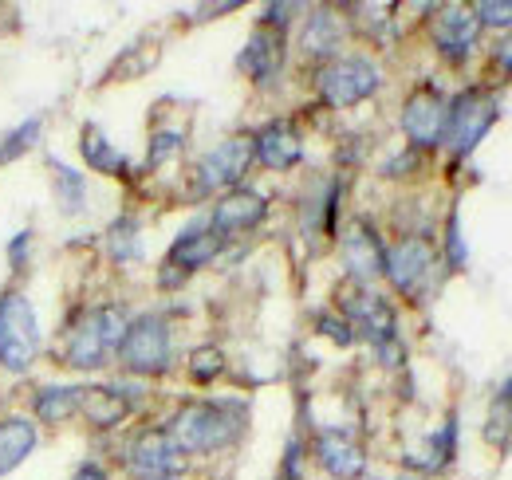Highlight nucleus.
Segmentation results:
<instances>
[{
  "label": "nucleus",
  "mask_w": 512,
  "mask_h": 480,
  "mask_svg": "<svg viewBox=\"0 0 512 480\" xmlns=\"http://www.w3.org/2000/svg\"><path fill=\"white\" fill-rule=\"evenodd\" d=\"M241 433V410L229 402H190L170 421V437L182 453H217Z\"/></svg>",
  "instance_id": "nucleus-1"
},
{
  "label": "nucleus",
  "mask_w": 512,
  "mask_h": 480,
  "mask_svg": "<svg viewBox=\"0 0 512 480\" xmlns=\"http://www.w3.org/2000/svg\"><path fill=\"white\" fill-rule=\"evenodd\" d=\"M127 311L115 303H103L95 311H83L79 323L67 331V366L75 370H95L103 366L107 355H115L123 347L127 335Z\"/></svg>",
  "instance_id": "nucleus-2"
},
{
  "label": "nucleus",
  "mask_w": 512,
  "mask_h": 480,
  "mask_svg": "<svg viewBox=\"0 0 512 480\" xmlns=\"http://www.w3.org/2000/svg\"><path fill=\"white\" fill-rule=\"evenodd\" d=\"M40 355V323L28 296L8 292L0 296V366L24 374Z\"/></svg>",
  "instance_id": "nucleus-3"
},
{
  "label": "nucleus",
  "mask_w": 512,
  "mask_h": 480,
  "mask_svg": "<svg viewBox=\"0 0 512 480\" xmlns=\"http://www.w3.org/2000/svg\"><path fill=\"white\" fill-rule=\"evenodd\" d=\"M493 122H497V99L481 87H469L449 103L442 142L453 154H469V150H477V142L489 134Z\"/></svg>",
  "instance_id": "nucleus-4"
},
{
  "label": "nucleus",
  "mask_w": 512,
  "mask_h": 480,
  "mask_svg": "<svg viewBox=\"0 0 512 480\" xmlns=\"http://www.w3.org/2000/svg\"><path fill=\"white\" fill-rule=\"evenodd\" d=\"M119 359L130 374H162L170 370V323L162 315H142L134 319L123 335V347H119Z\"/></svg>",
  "instance_id": "nucleus-5"
},
{
  "label": "nucleus",
  "mask_w": 512,
  "mask_h": 480,
  "mask_svg": "<svg viewBox=\"0 0 512 480\" xmlns=\"http://www.w3.org/2000/svg\"><path fill=\"white\" fill-rule=\"evenodd\" d=\"M316 83H320L323 103H331V107H355V103H363V99H371L379 91L383 75H379L375 63L363 60V56H343V60L327 63Z\"/></svg>",
  "instance_id": "nucleus-6"
},
{
  "label": "nucleus",
  "mask_w": 512,
  "mask_h": 480,
  "mask_svg": "<svg viewBox=\"0 0 512 480\" xmlns=\"http://www.w3.org/2000/svg\"><path fill=\"white\" fill-rule=\"evenodd\" d=\"M343 311H347V323L351 331H363L383 359H398V319H394V307L375 296V292H363V288H351L343 296Z\"/></svg>",
  "instance_id": "nucleus-7"
},
{
  "label": "nucleus",
  "mask_w": 512,
  "mask_h": 480,
  "mask_svg": "<svg viewBox=\"0 0 512 480\" xmlns=\"http://www.w3.org/2000/svg\"><path fill=\"white\" fill-rule=\"evenodd\" d=\"M386 280L402 292V296H410V300H418L422 292H426V284H430V276H434V248L426 244L422 237H406L398 240L390 252H386Z\"/></svg>",
  "instance_id": "nucleus-8"
},
{
  "label": "nucleus",
  "mask_w": 512,
  "mask_h": 480,
  "mask_svg": "<svg viewBox=\"0 0 512 480\" xmlns=\"http://www.w3.org/2000/svg\"><path fill=\"white\" fill-rule=\"evenodd\" d=\"M253 138H225L221 146H213L201 162H197V189L213 193V189H229L245 178L249 162H253Z\"/></svg>",
  "instance_id": "nucleus-9"
},
{
  "label": "nucleus",
  "mask_w": 512,
  "mask_h": 480,
  "mask_svg": "<svg viewBox=\"0 0 512 480\" xmlns=\"http://www.w3.org/2000/svg\"><path fill=\"white\" fill-rule=\"evenodd\" d=\"M446 115H449V103L442 99V91L418 87V91L406 99V107H402V130H406V138H410L414 146L430 150V146H438L442 134H446Z\"/></svg>",
  "instance_id": "nucleus-10"
},
{
  "label": "nucleus",
  "mask_w": 512,
  "mask_h": 480,
  "mask_svg": "<svg viewBox=\"0 0 512 480\" xmlns=\"http://www.w3.org/2000/svg\"><path fill=\"white\" fill-rule=\"evenodd\" d=\"M182 461V449L174 445L170 429H146L134 437L127 453V465L130 473H138L142 480H166Z\"/></svg>",
  "instance_id": "nucleus-11"
},
{
  "label": "nucleus",
  "mask_w": 512,
  "mask_h": 480,
  "mask_svg": "<svg viewBox=\"0 0 512 480\" xmlns=\"http://www.w3.org/2000/svg\"><path fill=\"white\" fill-rule=\"evenodd\" d=\"M477 32H481V20H477L473 4H446L438 12V20H434V44L453 63H461L473 52Z\"/></svg>",
  "instance_id": "nucleus-12"
},
{
  "label": "nucleus",
  "mask_w": 512,
  "mask_h": 480,
  "mask_svg": "<svg viewBox=\"0 0 512 480\" xmlns=\"http://www.w3.org/2000/svg\"><path fill=\"white\" fill-rule=\"evenodd\" d=\"M264 213H268V205H264L260 193H253V189H233V193H225V197L217 201L209 229L225 240V237H233V233L256 229V225L264 221Z\"/></svg>",
  "instance_id": "nucleus-13"
},
{
  "label": "nucleus",
  "mask_w": 512,
  "mask_h": 480,
  "mask_svg": "<svg viewBox=\"0 0 512 480\" xmlns=\"http://www.w3.org/2000/svg\"><path fill=\"white\" fill-rule=\"evenodd\" d=\"M316 457L320 465L335 480H359L367 473V457H363V445L343 433V429H323L316 437Z\"/></svg>",
  "instance_id": "nucleus-14"
},
{
  "label": "nucleus",
  "mask_w": 512,
  "mask_h": 480,
  "mask_svg": "<svg viewBox=\"0 0 512 480\" xmlns=\"http://www.w3.org/2000/svg\"><path fill=\"white\" fill-rule=\"evenodd\" d=\"M343 264H347V272H351L355 280H363V284L386 272V248H383V240H379V233H375L367 221H355L351 233L343 237Z\"/></svg>",
  "instance_id": "nucleus-15"
},
{
  "label": "nucleus",
  "mask_w": 512,
  "mask_h": 480,
  "mask_svg": "<svg viewBox=\"0 0 512 480\" xmlns=\"http://www.w3.org/2000/svg\"><path fill=\"white\" fill-rule=\"evenodd\" d=\"M253 154L268 170H292L304 158V138L292 122H268L253 138Z\"/></svg>",
  "instance_id": "nucleus-16"
},
{
  "label": "nucleus",
  "mask_w": 512,
  "mask_h": 480,
  "mask_svg": "<svg viewBox=\"0 0 512 480\" xmlns=\"http://www.w3.org/2000/svg\"><path fill=\"white\" fill-rule=\"evenodd\" d=\"M280 63H284V36H280V28H264V24H260L253 36H249V44H245L237 67H241L249 79L264 83V79L276 75Z\"/></svg>",
  "instance_id": "nucleus-17"
},
{
  "label": "nucleus",
  "mask_w": 512,
  "mask_h": 480,
  "mask_svg": "<svg viewBox=\"0 0 512 480\" xmlns=\"http://www.w3.org/2000/svg\"><path fill=\"white\" fill-rule=\"evenodd\" d=\"M217 252H221V237L213 229H186L174 240V248L166 256V268H178V276H190L197 268H205Z\"/></svg>",
  "instance_id": "nucleus-18"
},
{
  "label": "nucleus",
  "mask_w": 512,
  "mask_h": 480,
  "mask_svg": "<svg viewBox=\"0 0 512 480\" xmlns=\"http://www.w3.org/2000/svg\"><path fill=\"white\" fill-rule=\"evenodd\" d=\"M36 449V425L28 418H4L0 421V477L20 469Z\"/></svg>",
  "instance_id": "nucleus-19"
},
{
  "label": "nucleus",
  "mask_w": 512,
  "mask_h": 480,
  "mask_svg": "<svg viewBox=\"0 0 512 480\" xmlns=\"http://www.w3.org/2000/svg\"><path fill=\"white\" fill-rule=\"evenodd\" d=\"M343 44V20L331 8H316L304 28V52L308 56H335Z\"/></svg>",
  "instance_id": "nucleus-20"
},
{
  "label": "nucleus",
  "mask_w": 512,
  "mask_h": 480,
  "mask_svg": "<svg viewBox=\"0 0 512 480\" xmlns=\"http://www.w3.org/2000/svg\"><path fill=\"white\" fill-rule=\"evenodd\" d=\"M79 150H83V158H87V166L91 170H99V174H123L127 170V158L111 146V138L99 130V126H83L79 130Z\"/></svg>",
  "instance_id": "nucleus-21"
},
{
  "label": "nucleus",
  "mask_w": 512,
  "mask_h": 480,
  "mask_svg": "<svg viewBox=\"0 0 512 480\" xmlns=\"http://www.w3.org/2000/svg\"><path fill=\"white\" fill-rule=\"evenodd\" d=\"M79 402H83L79 386H44L36 394V418L48 421V425H60L71 414H79Z\"/></svg>",
  "instance_id": "nucleus-22"
},
{
  "label": "nucleus",
  "mask_w": 512,
  "mask_h": 480,
  "mask_svg": "<svg viewBox=\"0 0 512 480\" xmlns=\"http://www.w3.org/2000/svg\"><path fill=\"white\" fill-rule=\"evenodd\" d=\"M79 410L87 414L91 425H99V429H111V425H119V421L127 418V398L123 394H115V390H83V402H79Z\"/></svg>",
  "instance_id": "nucleus-23"
},
{
  "label": "nucleus",
  "mask_w": 512,
  "mask_h": 480,
  "mask_svg": "<svg viewBox=\"0 0 512 480\" xmlns=\"http://www.w3.org/2000/svg\"><path fill=\"white\" fill-rule=\"evenodd\" d=\"M48 166H52V185H56L60 209H64V213H79V209L87 205V181H83V174L64 166L60 158H48Z\"/></svg>",
  "instance_id": "nucleus-24"
},
{
  "label": "nucleus",
  "mask_w": 512,
  "mask_h": 480,
  "mask_svg": "<svg viewBox=\"0 0 512 480\" xmlns=\"http://www.w3.org/2000/svg\"><path fill=\"white\" fill-rule=\"evenodd\" d=\"M453 441H457V425H453V418L426 441V457H418L414 465L418 469H426V473H438V469H446L449 461H453Z\"/></svg>",
  "instance_id": "nucleus-25"
},
{
  "label": "nucleus",
  "mask_w": 512,
  "mask_h": 480,
  "mask_svg": "<svg viewBox=\"0 0 512 480\" xmlns=\"http://www.w3.org/2000/svg\"><path fill=\"white\" fill-rule=\"evenodd\" d=\"M107 248L115 260H134L138 256V221L134 217H119L107 233Z\"/></svg>",
  "instance_id": "nucleus-26"
},
{
  "label": "nucleus",
  "mask_w": 512,
  "mask_h": 480,
  "mask_svg": "<svg viewBox=\"0 0 512 480\" xmlns=\"http://www.w3.org/2000/svg\"><path fill=\"white\" fill-rule=\"evenodd\" d=\"M512 433V382L497 394V402H493V414H489V429H485V437L493 441V445H505Z\"/></svg>",
  "instance_id": "nucleus-27"
},
{
  "label": "nucleus",
  "mask_w": 512,
  "mask_h": 480,
  "mask_svg": "<svg viewBox=\"0 0 512 480\" xmlns=\"http://www.w3.org/2000/svg\"><path fill=\"white\" fill-rule=\"evenodd\" d=\"M36 138H40V119L20 122V126L4 138V146H0V162H12V158H20V154H28V150L36 146Z\"/></svg>",
  "instance_id": "nucleus-28"
},
{
  "label": "nucleus",
  "mask_w": 512,
  "mask_h": 480,
  "mask_svg": "<svg viewBox=\"0 0 512 480\" xmlns=\"http://www.w3.org/2000/svg\"><path fill=\"white\" fill-rule=\"evenodd\" d=\"M221 370H225V359H221L217 347H201V351H193V359H190L193 382H213Z\"/></svg>",
  "instance_id": "nucleus-29"
},
{
  "label": "nucleus",
  "mask_w": 512,
  "mask_h": 480,
  "mask_svg": "<svg viewBox=\"0 0 512 480\" xmlns=\"http://www.w3.org/2000/svg\"><path fill=\"white\" fill-rule=\"evenodd\" d=\"M481 28H512V0H481L473 4Z\"/></svg>",
  "instance_id": "nucleus-30"
},
{
  "label": "nucleus",
  "mask_w": 512,
  "mask_h": 480,
  "mask_svg": "<svg viewBox=\"0 0 512 480\" xmlns=\"http://www.w3.org/2000/svg\"><path fill=\"white\" fill-rule=\"evenodd\" d=\"M276 480H304V461H300V441H288L284 461L276 469Z\"/></svg>",
  "instance_id": "nucleus-31"
},
{
  "label": "nucleus",
  "mask_w": 512,
  "mask_h": 480,
  "mask_svg": "<svg viewBox=\"0 0 512 480\" xmlns=\"http://www.w3.org/2000/svg\"><path fill=\"white\" fill-rule=\"evenodd\" d=\"M178 146H182V134H174V130L158 134V138H154V146H150V162H154V166H158V162H166L170 154H178Z\"/></svg>",
  "instance_id": "nucleus-32"
},
{
  "label": "nucleus",
  "mask_w": 512,
  "mask_h": 480,
  "mask_svg": "<svg viewBox=\"0 0 512 480\" xmlns=\"http://www.w3.org/2000/svg\"><path fill=\"white\" fill-rule=\"evenodd\" d=\"M28 244H32V233H16V240L8 244V260H12V268H24V264H28Z\"/></svg>",
  "instance_id": "nucleus-33"
},
{
  "label": "nucleus",
  "mask_w": 512,
  "mask_h": 480,
  "mask_svg": "<svg viewBox=\"0 0 512 480\" xmlns=\"http://www.w3.org/2000/svg\"><path fill=\"white\" fill-rule=\"evenodd\" d=\"M320 327H323V335H331L335 343H351V339H355L347 319H343V323H339V319H320Z\"/></svg>",
  "instance_id": "nucleus-34"
},
{
  "label": "nucleus",
  "mask_w": 512,
  "mask_h": 480,
  "mask_svg": "<svg viewBox=\"0 0 512 480\" xmlns=\"http://www.w3.org/2000/svg\"><path fill=\"white\" fill-rule=\"evenodd\" d=\"M497 63H501V67H505V71L512 75V32L505 36V40H501V48H497Z\"/></svg>",
  "instance_id": "nucleus-35"
},
{
  "label": "nucleus",
  "mask_w": 512,
  "mask_h": 480,
  "mask_svg": "<svg viewBox=\"0 0 512 480\" xmlns=\"http://www.w3.org/2000/svg\"><path fill=\"white\" fill-rule=\"evenodd\" d=\"M71 480H107V473H103L99 465H79V473Z\"/></svg>",
  "instance_id": "nucleus-36"
},
{
  "label": "nucleus",
  "mask_w": 512,
  "mask_h": 480,
  "mask_svg": "<svg viewBox=\"0 0 512 480\" xmlns=\"http://www.w3.org/2000/svg\"><path fill=\"white\" fill-rule=\"evenodd\" d=\"M166 480H170V477H166Z\"/></svg>",
  "instance_id": "nucleus-37"
}]
</instances>
